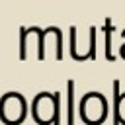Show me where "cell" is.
Returning <instances> with one entry per match:
<instances>
[{
    "instance_id": "obj_2",
    "label": "cell",
    "mask_w": 125,
    "mask_h": 125,
    "mask_svg": "<svg viewBox=\"0 0 125 125\" xmlns=\"http://www.w3.org/2000/svg\"><path fill=\"white\" fill-rule=\"evenodd\" d=\"M105 115V102L100 94H90L88 98H84L82 102V117L88 119L90 123H96L100 119H104Z\"/></svg>"
},
{
    "instance_id": "obj_4",
    "label": "cell",
    "mask_w": 125,
    "mask_h": 125,
    "mask_svg": "<svg viewBox=\"0 0 125 125\" xmlns=\"http://www.w3.org/2000/svg\"><path fill=\"white\" fill-rule=\"evenodd\" d=\"M117 117H121V119L125 121V94H123V98H121L119 104H117Z\"/></svg>"
},
{
    "instance_id": "obj_3",
    "label": "cell",
    "mask_w": 125,
    "mask_h": 125,
    "mask_svg": "<svg viewBox=\"0 0 125 125\" xmlns=\"http://www.w3.org/2000/svg\"><path fill=\"white\" fill-rule=\"evenodd\" d=\"M72 82H68V123H72Z\"/></svg>"
},
{
    "instance_id": "obj_1",
    "label": "cell",
    "mask_w": 125,
    "mask_h": 125,
    "mask_svg": "<svg viewBox=\"0 0 125 125\" xmlns=\"http://www.w3.org/2000/svg\"><path fill=\"white\" fill-rule=\"evenodd\" d=\"M23 100L18 96V94H8L4 100H2V105H0V115L8 121V123H18L21 121L23 117Z\"/></svg>"
}]
</instances>
